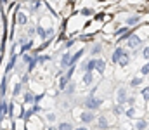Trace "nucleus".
<instances>
[{"instance_id": "obj_1", "label": "nucleus", "mask_w": 149, "mask_h": 130, "mask_svg": "<svg viewBox=\"0 0 149 130\" xmlns=\"http://www.w3.org/2000/svg\"><path fill=\"white\" fill-rule=\"evenodd\" d=\"M83 106H85V109H88V111H97V109L102 106V99H101V97H95V95H88V97H85Z\"/></svg>"}, {"instance_id": "obj_2", "label": "nucleus", "mask_w": 149, "mask_h": 130, "mask_svg": "<svg viewBox=\"0 0 149 130\" xmlns=\"http://www.w3.org/2000/svg\"><path fill=\"white\" fill-rule=\"evenodd\" d=\"M95 120H97V116H95V111H88V109H85V111H81V115H80V122H81L83 125L94 123Z\"/></svg>"}, {"instance_id": "obj_3", "label": "nucleus", "mask_w": 149, "mask_h": 130, "mask_svg": "<svg viewBox=\"0 0 149 130\" xmlns=\"http://www.w3.org/2000/svg\"><path fill=\"white\" fill-rule=\"evenodd\" d=\"M127 47H128V49H139V47H141V37L135 35V33H132V35L127 38Z\"/></svg>"}, {"instance_id": "obj_4", "label": "nucleus", "mask_w": 149, "mask_h": 130, "mask_svg": "<svg viewBox=\"0 0 149 130\" xmlns=\"http://www.w3.org/2000/svg\"><path fill=\"white\" fill-rule=\"evenodd\" d=\"M127 99H128V92H127V88L125 87H120L118 88V92H116V101H118V104H127Z\"/></svg>"}, {"instance_id": "obj_5", "label": "nucleus", "mask_w": 149, "mask_h": 130, "mask_svg": "<svg viewBox=\"0 0 149 130\" xmlns=\"http://www.w3.org/2000/svg\"><path fill=\"white\" fill-rule=\"evenodd\" d=\"M37 35L42 38V40H47V38H50V37L54 35V30H52V28H47V30H43L42 26H38V28H37Z\"/></svg>"}, {"instance_id": "obj_6", "label": "nucleus", "mask_w": 149, "mask_h": 130, "mask_svg": "<svg viewBox=\"0 0 149 130\" xmlns=\"http://www.w3.org/2000/svg\"><path fill=\"white\" fill-rule=\"evenodd\" d=\"M71 66H74L73 61H71V52H66V54L61 57V68H63V70H68V68H71Z\"/></svg>"}, {"instance_id": "obj_7", "label": "nucleus", "mask_w": 149, "mask_h": 130, "mask_svg": "<svg viewBox=\"0 0 149 130\" xmlns=\"http://www.w3.org/2000/svg\"><path fill=\"white\" fill-rule=\"evenodd\" d=\"M123 54H125V49H123V47H116V49L113 50V54H111V61H113V63H116V64H118Z\"/></svg>"}, {"instance_id": "obj_8", "label": "nucleus", "mask_w": 149, "mask_h": 130, "mask_svg": "<svg viewBox=\"0 0 149 130\" xmlns=\"http://www.w3.org/2000/svg\"><path fill=\"white\" fill-rule=\"evenodd\" d=\"M81 70H83V73H85V71H92V73H94V71H95V57H92V59L87 61V63L83 61Z\"/></svg>"}, {"instance_id": "obj_9", "label": "nucleus", "mask_w": 149, "mask_h": 130, "mask_svg": "<svg viewBox=\"0 0 149 130\" xmlns=\"http://www.w3.org/2000/svg\"><path fill=\"white\" fill-rule=\"evenodd\" d=\"M95 71H97L99 75H104V71H106V61H102L101 57H99V59L95 57Z\"/></svg>"}, {"instance_id": "obj_10", "label": "nucleus", "mask_w": 149, "mask_h": 130, "mask_svg": "<svg viewBox=\"0 0 149 130\" xmlns=\"http://www.w3.org/2000/svg\"><path fill=\"white\" fill-rule=\"evenodd\" d=\"M38 97L31 92V90H26L24 92V102H28V104H37Z\"/></svg>"}, {"instance_id": "obj_11", "label": "nucleus", "mask_w": 149, "mask_h": 130, "mask_svg": "<svg viewBox=\"0 0 149 130\" xmlns=\"http://www.w3.org/2000/svg\"><path fill=\"white\" fill-rule=\"evenodd\" d=\"M16 23L21 24V26L28 24V16H26L24 12H17V14H16Z\"/></svg>"}, {"instance_id": "obj_12", "label": "nucleus", "mask_w": 149, "mask_h": 130, "mask_svg": "<svg viewBox=\"0 0 149 130\" xmlns=\"http://www.w3.org/2000/svg\"><path fill=\"white\" fill-rule=\"evenodd\" d=\"M97 127H99V130H106L109 127L108 118H106V116H99V118H97Z\"/></svg>"}, {"instance_id": "obj_13", "label": "nucleus", "mask_w": 149, "mask_h": 130, "mask_svg": "<svg viewBox=\"0 0 149 130\" xmlns=\"http://www.w3.org/2000/svg\"><path fill=\"white\" fill-rule=\"evenodd\" d=\"M81 82H83L85 85H90V83L94 82V73H92V71H85L83 76H81Z\"/></svg>"}, {"instance_id": "obj_14", "label": "nucleus", "mask_w": 149, "mask_h": 130, "mask_svg": "<svg viewBox=\"0 0 149 130\" xmlns=\"http://www.w3.org/2000/svg\"><path fill=\"white\" fill-rule=\"evenodd\" d=\"M7 115H9V102L7 101H2L0 102V118H3Z\"/></svg>"}, {"instance_id": "obj_15", "label": "nucleus", "mask_w": 149, "mask_h": 130, "mask_svg": "<svg viewBox=\"0 0 149 130\" xmlns=\"http://www.w3.org/2000/svg\"><path fill=\"white\" fill-rule=\"evenodd\" d=\"M130 63V54L125 50V54L121 56V59H120V63H118V66H121V68H127V64Z\"/></svg>"}, {"instance_id": "obj_16", "label": "nucleus", "mask_w": 149, "mask_h": 130, "mask_svg": "<svg viewBox=\"0 0 149 130\" xmlns=\"http://www.w3.org/2000/svg\"><path fill=\"white\" fill-rule=\"evenodd\" d=\"M148 122L144 120V118H141V120H137L135 122V130H148Z\"/></svg>"}, {"instance_id": "obj_17", "label": "nucleus", "mask_w": 149, "mask_h": 130, "mask_svg": "<svg viewBox=\"0 0 149 130\" xmlns=\"http://www.w3.org/2000/svg\"><path fill=\"white\" fill-rule=\"evenodd\" d=\"M139 23H141V17H139V16H132V17L127 19V26H128V28H132V26H135V24H139Z\"/></svg>"}, {"instance_id": "obj_18", "label": "nucleus", "mask_w": 149, "mask_h": 130, "mask_svg": "<svg viewBox=\"0 0 149 130\" xmlns=\"http://www.w3.org/2000/svg\"><path fill=\"white\" fill-rule=\"evenodd\" d=\"M57 130H74V127L70 122H61V123L57 125Z\"/></svg>"}, {"instance_id": "obj_19", "label": "nucleus", "mask_w": 149, "mask_h": 130, "mask_svg": "<svg viewBox=\"0 0 149 130\" xmlns=\"http://www.w3.org/2000/svg\"><path fill=\"white\" fill-rule=\"evenodd\" d=\"M123 35H130V28H128V26H125V28H120V30L114 33V37H118V38H121Z\"/></svg>"}, {"instance_id": "obj_20", "label": "nucleus", "mask_w": 149, "mask_h": 130, "mask_svg": "<svg viewBox=\"0 0 149 130\" xmlns=\"http://www.w3.org/2000/svg\"><path fill=\"white\" fill-rule=\"evenodd\" d=\"M101 52H102V47L99 45V43H95V45H92V49H90V54L95 57V56H101Z\"/></svg>"}, {"instance_id": "obj_21", "label": "nucleus", "mask_w": 149, "mask_h": 130, "mask_svg": "<svg viewBox=\"0 0 149 130\" xmlns=\"http://www.w3.org/2000/svg\"><path fill=\"white\" fill-rule=\"evenodd\" d=\"M141 83H142V76H134V78L130 80V87H134V88L139 87Z\"/></svg>"}, {"instance_id": "obj_22", "label": "nucleus", "mask_w": 149, "mask_h": 130, "mask_svg": "<svg viewBox=\"0 0 149 130\" xmlns=\"http://www.w3.org/2000/svg\"><path fill=\"white\" fill-rule=\"evenodd\" d=\"M83 52H85V50H83V49H80L78 52H74L73 56H71V61H73V64H76V63H78V59L83 56Z\"/></svg>"}, {"instance_id": "obj_23", "label": "nucleus", "mask_w": 149, "mask_h": 130, "mask_svg": "<svg viewBox=\"0 0 149 130\" xmlns=\"http://www.w3.org/2000/svg\"><path fill=\"white\" fill-rule=\"evenodd\" d=\"M16 61H17V56H14V54H12V57H10L9 64H7V70H12V68H14V64H16Z\"/></svg>"}, {"instance_id": "obj_24", "label": "nucleus", "mask_w": 149, "mask_h": 130, "mask_svg": "<svg viewBox=\"0 0 149 130\" xmlns=\"http://www.w3.org/2000/svg\"><path fill=\"white\" fill-rule=\"evenodd\" d=\"M125 115H127L128 118H134V116H135V106H134V108H128V109H125Z\"/></svg>"}, {"instance_id": "obj_25", "label": "nucleus", "mask_w": 149, "mask_h": 130, "mask_svg": "<svg viewBox=\"0 0 149 130\" xmlns=\"http://www.w3.org/2000/svg\"><path fill=\"white\" fill-rule=\"evenodd\" d=\"M142 75H149V59H148V63L141 68V76H142Z\"/></svg>"}, {"instance_id": "obj_26", "label": "nucleus", "mask_w": 149, "mask_h": 130, "mask_svg": "<svg viewBox=\"0 0 149 130\" xmlns=\"http://www.w3.org/2000/svg\"><path fill=\"white\" fill-rule=\"evenodd\" d=\"M113 113H114V115H121V104L116 102V104L113 106Z\"/></svg>"}, {"instance_id": "obj_27", "label": "nucleus", "mask_w": 149, "mask_h": 130, "mask_svg": "<svg viewBox=\"0 0 149 130\" xmlns=\"http://www.w3.org/2000/svg\"><path fill=\"white\" fill-rule=\"evenodd\" d=\"M50 57L49 56H37V63H40V64H43L45 61H49Z\"/></svg>"}, {"instance_id": "obj_28", "label": "nucleus", "mask_w": 149, "mask_h": 130, "mask_svg": "<svg viewBox=\"0 0 149 130\" xmlns=\"http://www.w3.org/2000/svg\"><path fill=\"white\" fill-rule=\"evenodd\" d=\"M21 88H23V83H16V87H14V97L21 94Z\"/></svg>"}, {"instance_id": "obj_29", "label": "nucleus", "mask_w": 149, "mask_h": 130, "mask_svg": "<svg viewBox=\"0 0 149 130\" xmlns=\"http://www.w3.org/2000/svg\"><path fill=\"white\" fill-rule=\"evenodd\" d=\"M142 97H144V101H149V87L142 88Z\"/></svg>"}, {"instance_id": "obj_30", "label": "nucleus", "mask_w": 149, "mask_h": 130, "mask_svg": "<svg viewBox=\"0 0 149 130\" xmlns=\"http://www.w3.org/2000/svg\"><path fill=\"white\" fill-rule=\"evenodd\" d=\"M64 90H66V92H68V94H73V92H74V83H73V82H70V85L66 87V88H64Z\"/></svg>"}, {"instance_id": "obj_31", "label": "nucleus", "mask_w": 149, "mask_h": 130, "mask_svg": "<svg viewBox=\"0 0 149 130\" xmlns=\"http://www.w3.org/2000/svg\"><path fill=\"white\" fill-rule=\"evenodd\" d=\"M47 122H49V123H54V122H56V115H54V113H49V115H47Z\"/></svg>"}, {"instance_id": "obj_32", "label": "nucleus", "mask_w": 149, "mask_h": 130, "mask_svg": "<svg viewBox=\"0 0 149 130\" xmlns=\"http://www.w3.org/2000/svg\"><path fill=\"white\" fill-rule=\"evenodd\" d=\"M81 14H83V16H92L94 10H92V9H81Z\"/></svg>"}, {"instance_id": "obj_33", "label": "nucleus", "mask_w": 149, "mask_h": 130, "mask_svg": "<svg viewBox=\"0 0 149 130\" xmlns=\"http://www.w3.org/2000/svg\"><path fill=\"white\" fill-rule=\"evenodd\" d=\"M142 57L144 59H149V47H144L142 49Z\"/></svg>"}, {"instance_id": "obj_34", "label": "nucleus", "mask_w": 149, "mask_h": 130, "mask_svg": "<svg viewBox=\"0 0 149 130\" xmlns=\"http://www.w3.org/2000/svg\"><path fill=\"white\" fill-rule=\"evenodd\" d=\"M35 33H37V28H33V26H30V30H28V37L31 38V37H33Z\"/></svg>"}, {"instance_id": "obj_35", "label": "nucleus", "mask_w": 149, "mask_h": 130, "mask_svg": "<svg viewBox=\"0 0 149 130\" xmlns=\"http://www.w3.org/2000/svg\"><path fill=\"white\" fill-rule=\"evenodd\" d=\"M127 104H128L130 108H134V106H135V99H134V97H128V99H127Z\"/></svg>"}, {"instance_id": "obj_36", "label": "nucleus", "mask_w": 149, "mask_h": 130, "mask_svg": "<svg viewBox=\"0 0 149 130\" xmlns=\"http://www.w3.org/2000/svg\"><path fill=\"white\" fill-rule=\"evenodd\" d=\"M5 94V80L2 82V87H0V95H3Z\"/></svg>"}, {"instance_id": "obj_37", "label": "nucleus", "mask_w": 149, "mask_h": 130, "mask_svg": "<svg viewBox=\"0 0 149 130\" xmlns=\"http://www.w3.org/2000/svg\"><path fill=\"white\" fill-rule=\"evenodd\" d=\"M73 43H74V40H68V42L64 43V47H66V49H70V47H73Z\"/></svg>"}, {"instance_id": "obj_38", "label": "nucleus", "mask_w": 149, "mask_h": 130, "mask_svg": "<svg viewBox=\"0 0 149 130\" xmlns=\"http://www.w3.org/2000/svg\"><path fill=\"white\" fill-rule=\"evenodd\" d=\"M30 47H31V42H30V43H28V42H26V43H23V50H24V52H26V50H28Z\"/></svg>"}, {"instance_id": "obj_39", "label": "nucleus", "mask_w": 149, "mask_h": 130, "mask_svg": "<svg viewBox=\"0 0 149 130\" xmlns=\"http://www.w3.org/2000/svg\"><path fill=\"white\" fill-rule=\"evenodd\" d=\"M74 130H88L87 125H80V127H74Z\"/></svg>"}, {"instance_id": "obj_40", "label": "nucleus", "mask_w": 149, "mask_h": 130, "mask_svg": "<svg viewBox=\"0 0 149 130\" xmlns=\"http://www.w3.org/2000/svg\"><path fill=\"white\" fill-rule=\"evenodd\" d=\"M148 130H149V127H148Z\"/></svg>"}]
</instances>
